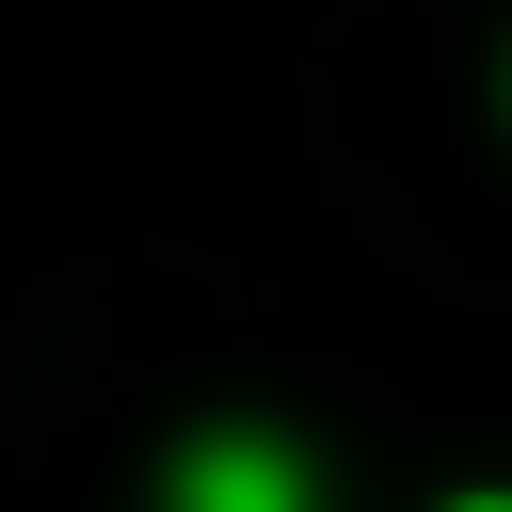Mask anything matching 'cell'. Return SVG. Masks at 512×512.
Segmentation results:
<instances>
[{
    "label": "cell",
    "mask_w": 512,
    "mask_h": 512,
    "mask_svg": "<svg viewBox=\"0 0 512 512\" xmlns=\"http://www.w3.org/2000/svg\"><path fill=\"white\" fill-rule=\"evenodd\" d=\"M448 512H512V496H448Z\"/></svg>",
    "instance_id": "2"
},
{
    "label": "cell",
    "mask_w": 512,
    "mask_h": 512,
    "mask_svg": "<svg viewBox=\"0 0 512 512\" xmlns=\"http://www.w3.org/2000/svg\"><path fill=\"white\" fill-rule=\"evenodd\" d=\"M160 512H320V480H304V448H272V432H208V448H176Z\"/></svg>",
    "instance_id": "1"
}]
</instances>
